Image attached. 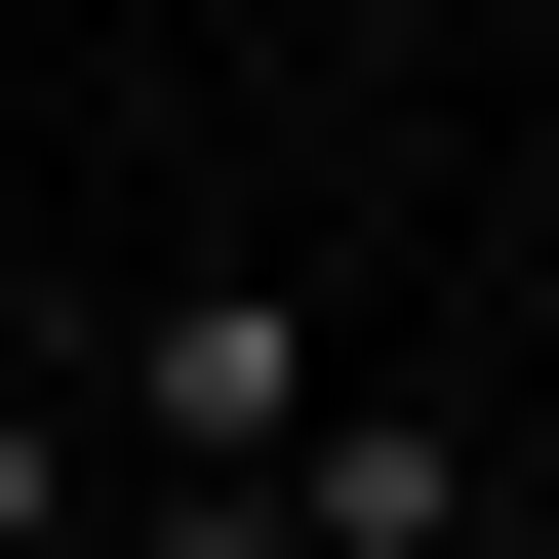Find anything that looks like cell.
<instances>
[{
  "mask_svg": "<svg viewBox=\"0 0 559 559\" xmlns=\"http://www.w3.org/2000/svg\"><path fill=\"white\" fill-rule=\"evenodd\" d=\"M0 559H120V400H81V320L0 360Z\"/></svg>",
  "mask_w": 559,
  "mask_h": 559,
  "instance_id": "3957f363",
  "label": "cell"
},
{
  "mask_svg": "<svg viewBox=\"0 0 559 559\" xmlns=\"http://www.w3.org/2000/svg\"><path fill=\"white\" fill-rule=\"evenodd\" d=\"M120 559H320V479H120Z\"/></svg>",
  "mask_w": 559,
  "mask_h": 559,
  "instance_id": "277c9868",
  "label": "cell"
},
{
  "mask_svg": "<svg viewBox=\"0 0 559 559\" xmlns=\"http://www.w3.org/2000/svg\"><path fill=\"white\" fill-rule=\"evenodd\" d=\"M40 320H81V280H40V200H0V360H40Z\"/></svg>",
  "mask_w": 559,
  "mask_h": 559,
  "instance_id": "5b68a950",
  "label": "cell"
},
{
  "mask_svg": "<svg viewBox=\"0 0 559 559\" xmlns=\"http://www.w3.org/2000/svg\"><path fill=\"white\" fill-rule=\"evenodd\" d=\"M320 559H520V440H479V400H320Z\"/></svg>",
  "mask_w": 559,
  "mask_h": 559,
  "instance_id": "7a4b0ae2",
  "label": "cell"
},
{
  "mask_svg": "<svg viewBox=\"0 0 559 559\" xmlns=\"http://www.w3.org/2000/svg\"><path fill=\"white\" fill-rule=\"evenodd\" d=\"M81 400H120V479H280L360 360H320V280H81Z\"/></svg>",
  "mask_w": 559,
  "mask_h": 559,
  "instance_id": "6da1fadb",
  "label": "cell"
}]
</instances>
